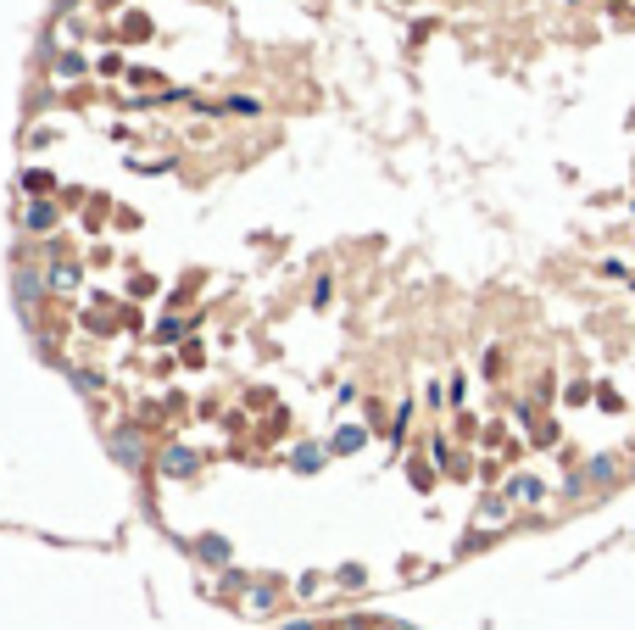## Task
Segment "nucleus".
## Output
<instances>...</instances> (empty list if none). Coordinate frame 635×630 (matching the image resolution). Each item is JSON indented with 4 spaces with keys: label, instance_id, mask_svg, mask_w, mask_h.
<instances>
[{
    "label": "nucleus",
    "instance_id": "f257e3e1",
    "mask_svg": "<svg viewBox=\"0 0 635 630\" xmlns=\"http://www.w3.org/2000/svg\"><path fill=\"white\" fill-rule=\"evenodd\" d=\"M51 223H56V206L51 201H34L28 206V229H51Z\"/></svg>",
    "mask_w": 635,
    "mask_h": 630
},
{
    "label": "nucleus",
    "instance_id": "f03ea898",
    "mask_svg": "<svg viewBox=\"0 0 635 630\" xmlns=\"http://www.w3.org/2000/svg\"><path fill=\"white\" fill-rule=\"evenodd\" d=\"M218 112H235V117H251V112H257V101H251V95H235V101H223Z\"/></svg>",
    "mask_w": 635,
    "mask_h": 630
},
{
    "label": "nucleus",
    "instance_id": "7ed1b4c3",
    "mask_svg": "<svg viewBox=\"0 0 635 630\" xmlns=\"http://www.w3.org/2000/svg\"><path fill=\"white\" fill-rule=\"evenodd\" d=\"M351 447H363V430H341V435H334V452H351Z\"/></svg>",
    "mask_w": 635,
    "mask_h": 630
},
{
    "label": "nucleus",
    "instance_id": "20e7f679",
    "mask_svg": "<svg viewBox=\"0 0 635 630\" xmlns=\"http://www.w3.org/2000/svg\"><path fill=\"white\" fill-rule=\"evenodd\" d=\"M56 73H61V78H73V73H84V56H78V51H73V56H61V61H56Z\"/></svg>",
    "mask_w": 635,
    "mask_h": 630
},
{
    "label": "nucleus",
    "instance_id": "39448f33",
    "mask_svg": "<svg viewBox=\"0 0 635 630\" xmlns=\"http://www.w3.org/2000/svg\"><path fill=\"white\" fill-rule=\"evenodd\" d=\"M117 457H129V464H134V457H140V440H134V435H117Z\"/></svg>",
    "mask_w": 635,
    "mask_h": 630
},
{
    "label": "nucleus",
    "instance_id": "423d86ee",
    "mask_svg": "<svg viewBox=\"0 0 635 630\" xmlns=\"http://www.w3.org/2000/svg\"><path fill=\"white\" fill-rule=\"evenodd\" d=\"M123 34H129V39H151V23H145V17H134V23L123 28Z\"/></svg>",
    "mask_w": 635,
    "mask_h": 630
}]
</instances>
